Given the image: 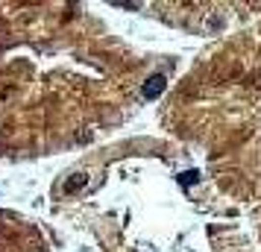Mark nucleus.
I'll return each instance as SVG.
<instances>
[{
  "label": "nucleus",
  "mask_w": 261,
  "mask_h": 252,
  "mask_svg": "<svg viewBox=\"0 0 261 252\" xmlns=\"http://www.w3.org/2000/svg\"><path fill=\"white\" fill-rule=\"evenodd\" d=\"M83 182H85V176H83V173H80L77 179H70V182H68V191H73V188H80V185H83Z\"/></svg>",
  "instance_id": "nucleus-3"
},
{
  "label": "nucleus",
  "mask_w": 261,
  "mask_h": 252,
  "mask_svg": "<svg viewBox=\"0 0 261 252\" xmlns=\"http://www.w3.org/2000/svg\"><path fill=\"white\" fill-rule=\"evenodd\" d=\"M165 85H167V79L162 76V73H156V76H150L147 82H144V88H141V94L147 100H156L162 91H165Z\"/></svg>",
  "instance_id": "nucleus-1"
},
{
  "label": "nucleus",
  "mask_w": 261,
  "mask_h": 252,
  "mask_svg": "<svg viewBox=\"0 0 261 252\" xmlns=\"http://www.w3.org/2000/svg\"><path fill=\"white\" fill-rule=\"evenodd\" d=\"M197 179H200V173H197V170H185V173L179 176V185H182V188H188V185H194Z\"/></svg>",
  "instance_id": "nucleus-2"
}]
</instances>
